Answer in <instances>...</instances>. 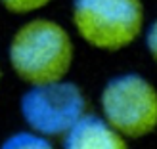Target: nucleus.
Listing matches in <instances>:
<instances>
[{
	"label": "nucleus",
	"instance_id": "39448f33",
	"mask_svg": "<svg viewBox=\"0 0 157 149\" xmlns=\"http://www.w3.org/2000/svg\"><path fill=\"white\" fill-rule=\"evenodd\" d=\"M61 140L63 149H128L124 136L109 126L105 119L88 113Z\"/></svg>",
	"mask_w": 157,
	"mask_h": 149
},
{
	"label": "nucleus",
	"instance_id": "20e7f679",
	"mask_svg": "<svg viewBox=\"0 0 157 149\" xmlns=\"http://www.w3.org/2000/svg\"><path fill=\"white\" fill-rule=\"evenodd\" d=\"M101 111L121 136H147L157 128V90L138 75L115 76L101 92Z\"/></svg>",
	"mask_w": 157,
	"mask_h": 149
},
{
	"label": "nucleus",
	"instance_id": "f257e3e1",
	"mask_svg": "<svg viewBox=\"0 0 157 149\" xmlns=\"http://www.w3.org/2000/svg\"><path fill=\"white\" fill-rule=\"evenodd\" d=\"M73 58L71 35L58 21L46 17H35L19 25L8 46V61L15 76L29 86L63 80Z\"/></svg>",
	"mask_w": 157,
	"mask_h": 149
},
{
	"label": "nucleus",
	"instance_id": "7ed1b4c3",
	"mask_svg": "<svg viewBox=\"0 0 157 149\" xmlns=\"http://www.w3.org/2000/svg\"><path fill=\"white\" fill-rule=\"evenodd\" d=\"M19 111L31 132L56 140L63 138L88 111L84 92L75 82L58 80L29 86L19 99Z\"/></svg>",
	"mask_w": 157,
	"mask_h": 149
},
{
	"label": "nucleus",
	"instance_id": "1a4fd4ad",
	"mask_svg": "<svg viewBox=\"0 0 157 149\" xmlns=\"http://www.w3.org/2000/svg\"><path fill=\"white\" fill-rule=\"evenodd\" d=\"M2 75L4 73H2V65H0V82H2Z\"/></svg>",
	"mask_w": 157,
	"mask_h": 149
},
{
	"label": "nucleus",
	"instance_id": "0eeeda50",
	"mask_svg": "<svg viewBox=\"0 0 157 149\" xmlns=\"http://www.w3.org/2000/svg\"><path fill=\"white\" fill-rule=\"evenodd\" d=\"M52 2V0H0V4L6 12L15 15H27L42 10Z\"/></svg>",
	"mask_w": 157,
	"mask_h": 149
},
{
	"label": "nucleus",
	"instance_id": "f03ea898",
	"mask_svg": "<svg viewBox=\"0 0 157 149\" xmlns=\"http://www.w3.org/2000/svg\"><path fill=\"white\" fill-rule=\"evenodd\" d=\"M71 19L86 44L117 52L138 38L144 4L142 0H73Z\"/></svg>",
	"mask_w": 157,
	"mask_h": 149
},
{
	"label": "nucleus",
	"instance_id": "423d86ee",
	"mask_svg": "<svg viewBox=\"0 0 157 149\" xmlns=\"http://www.w3.org/2000/svg\"><path fill=\"white\" fill-rule=\"evenodd\" d=\"M0 149H56L52 140L42 138L35 134V132H15V134L8 136Z\"/></svg>",
	"mask_w": 157,
	"mask_h": 149
},
{
	"label": "nucleus",
	"instance_id": "6e6552de",
	"mask_svg": "<svg viewBox=\"0 0 157 149\" xmlns=\"http://www.w3.org/2000/svg\"><path fill=\"white\" fill-rule=\"evenodd\" d=\"M146 40H147V48H150L153 59L157 61V19L153 21V25L150 27V31H147Z\"/></svg>",
	"mask_w": 157,
	"mask_h": 149
}]
</instances>
